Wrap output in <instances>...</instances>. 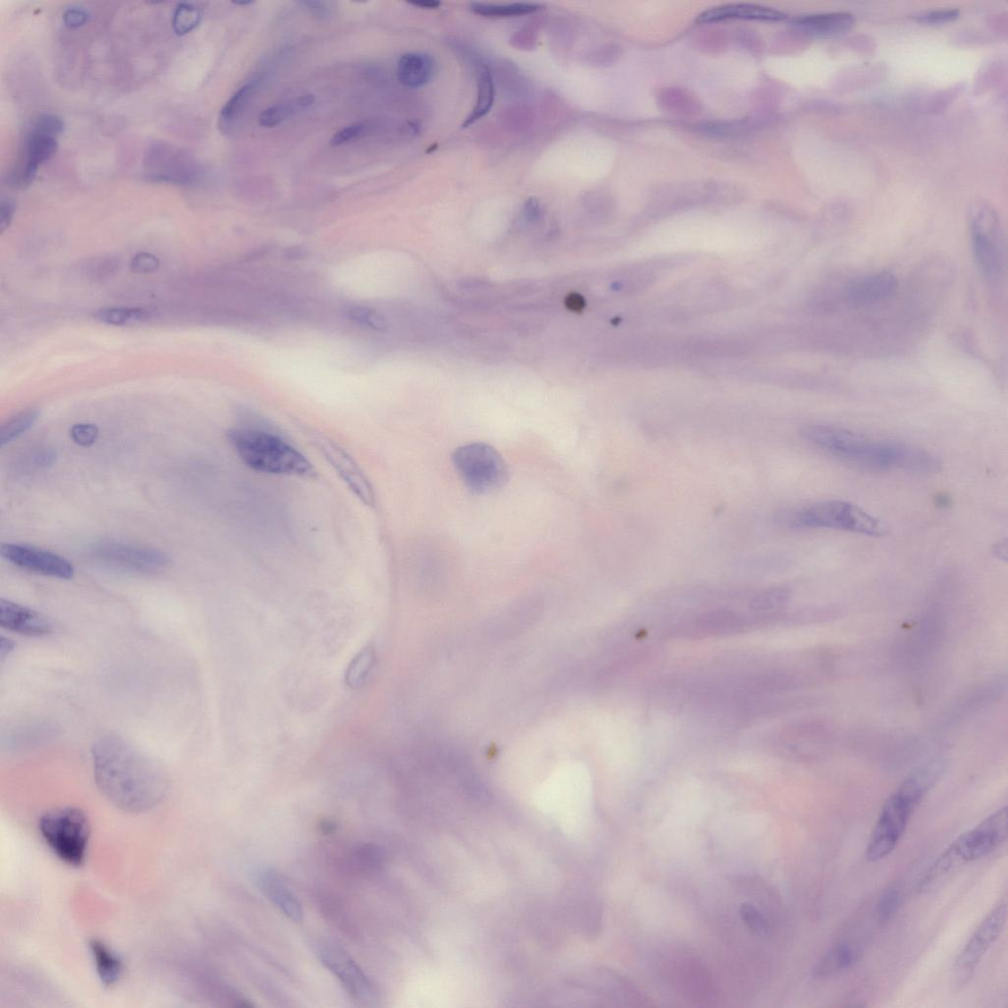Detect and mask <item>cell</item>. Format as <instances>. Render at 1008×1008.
Here are the masks:
<instances>
[{"mask_svg":"<svg viewBox=\"0 0 1008 1008\" xmlns=\"http://www.w3.org/2000/svg\"><path fill=\"white\" fill-rule=\"evenodd\" d=\"M57 459V453L50 449H39L31 452L25 458V467L29 469L45 468L51 466Z\"/></svg>","mask_w":1008,"mask_h":1008,"instance_id":"74e56055","label":"cell"},{"mask_svg":"<svg viewBox=\"0 0 1008 1008\" xmlns=\"http://www.w3.org/2000/svg\"><path fill=\"white\" fill-rule=\"evenodd\" d=\"M861 951L856 945L841 943L834 946L818 962L812 975L815 979H827L851 969L860 959Z\"/></svg>","mask_w":1008,"mask_h":1008,"instance_id":"603a6c76","label":"cell"},{"mask_svg":"<svg viewBox=\"0 0 1008 1008\" xmlns=\"http://www.w3.org/2000/svg\"><path fill=\"white\" fill-rule=\"evenodd\" d=\"M70 436L74 442L84 447H89L97 442L99 429L90 424H77L70 429Z\"/></svg>","mask_w":1008,"mask_h":1008,"instance_id":"d590c367","label":"cell"},{"mask_svg":"<svg viewBox=\"0 0 1008 1008\" xmlns=\"http://www.w3.org/2000/svg\"><path fill=\"white\" fill-rule=\"evenodd\" d=\"M296 110H302L297 99L294 103L276 104L261 112L258 122L262 127H274L292 116Z\"/></svg>","mask_w":1008,"mask_h":1008,"instance_id":"d6a6232c","label":"cell"},{"mask_svg":"<svg viewBox=\"0 0 1008 1008\" xmlns=\"http://www.w3.org/2000/svg\"><path fill=\"white\" fill-rule=\"evenodd\" d=\"M1006 921L1007 904L1003 902L990 912L972 935L954 964V986L958 989L967 983L978 964L1002 935Z\"/></svg>","mask_w":1008,"mask_h":1008,"instance_id":"8fae6325","label":"cell"},{"mask_svg":"<svg viewBox=\"0 0 1008 1008\" xmlns=\"http://www.w3.org/2000/svg\"><path fill=\"white\" fill-rule=\"evenodd\" d=\"M0 625L28 636L49 635L55 629L51 620L41 612L4 599L0 601Z\"/></svg>","mask_w":1008,"mask_h":1008,"instance_id":"e0dca14e","label":"cell"},{"mask_svg":"<svg viewBox=\"0 0 1008 1008\" xmlns=\"http://www.w3.org/2000/svg\"><path fill=\"white\" fill-rule=\"evenodd\" d=\"M741 917L743 921L748 925L750 930L755 934H762L767 930L766 920L759 913V911L744 903L741 907Z\"/></svg>","mask_w":1008,"mask_h":1008,"instance_id":"e575fe53","label":"cell"},{"mask_svg":"<svg viewBox=\"0 0 1008 1008\" xmlns=\"http://www.w3.org/2000/svg\"><path fill=\"white\" fill-rule=\"evenodd\" d=\"M897 288V278L890 272L881 271L853 280L846 286L844 296L849 303L873 304L889 299Z\"/></svg>","mask_w":1008,"mask_h":1008,"instance_id":"d6986e66","label":"cell"},{"mask_svg":"<svg viewBox=\"0 0 1008 1008\" xmlns=\"http://www.w3.org/2000/svg\"><path fill=\"white\" fill-rule=\"evenodd\" d=\"M350 317H352L358 322H361V323L365 324V326H367V327H370L373 328L378 329V328H381L383 326L382 319L379 317V315L373 312L372 311H369V310H365V309L353 310L352 312H350Z\"/></svg>","mask_w":1008,"mask_h":1008,"instance_id":"60d3db41","label":"cell"},{"mask_svg":"<svg viewBox=\"0 0 1008 1008\" xmlns=\"http://www.w3.org/2000/svg\"><path fill=\"white\" fill-rule=\"evenodd\" d=\"M472 12L487 19H511L532 14L540 10L539 4H513L505 5L474 4L471 6Z\"/></svg>","mask_w":1008,"mask_h":1008,"instance_id":"83f0119b","label":"cell"},{"mask_svg":"<svg viewBox=\"0 0 1008 1008\" xmlns=\"http://www.w3.org/2000/svg\"><path fill=\"white\" fill-rule=\"evenodd\" d=\"M453 466L473 493L488 495L506 484L510 471L495 447L484 442L462 445L452 455Z\"/></svg>","mask_w":1008,"mask_h":1008,"instance_id":"ba28073f","label":"cell"},{"mask_svg":"<svg viewBox=\"0 0 1008 1008\" xmlns=\"http://www.w3.org/2000/svg\"><path fill=\"white\" fill-rule=\"evenodd\" d=\"M804 440L832 458L875 471L935 473L941 464L934 455L908 444L875 440L849 429L812 425L803 429Z\"/></svg>","mask_w":1008,"mask_h":1008,"instance_id":"7a4b0ae2","label":"cell"},{"mask_svg":"<svg viewBox=\"0 0 1008 1008\" xmlns=\"http://www.w3.org/2000/svg\"><path fill=\"white\" fill-rule=\"evenodd\" d=\"M0 554L7 562L33 573L60 580H70L74 575V567L66 558L49 550L19 543H4Z\"/></svg>","mask_w":1008,"mask_h":1008,"instance_id":"2e32d148","label":"cell"},{"mask_svg":"<svg viewBox=\"0 0 1008 1008\" xmlns=\"http://www.w3.org/2000/svg\"><path fill=\"white\" fill-rule=\"evenodd\" d=\"M92 762L99 790L119 810L133 813L152 810L168 792L164 771L119 735H104L96 742Z\"/></svg>","mask_w":1008,"mask_h":1008,"instance_id":"6da1fadb","label":"cell"},{"mask_svg":"<svg viewBox=\"0 0 1008 1008\" xmlns=\"http://www.w3.org/2000/svg\"><path fill=\"white\" fill-rule=\"evenodd\" d=\"M39 417L37 409H30L7 420L0 429V444L4 447L12 442L36 424Z\"/></svg>","mask_w":1008,"mask_h":1008,"instance_id":"f1b7e54d","label":"cell"},{"mask_svg":"<svg viewBox=\"0 0 1008 1008\" xmlns=\"http://www.w3.org/2000/svg\"><path fill=\"white\" fill-rule=\"evenodd\" d=\"M374 664V653L371 650H363L350 664L346 673V681L350 688L358 689L363 685Z\"/></svg>","mask_w":1008,"mask_h":1008,"instance_id":"4dcf8cb0","label":"cell"},{"mask_svg":"<svg viewBox=\"0 0 1008 1008\" xmlns=\"http://www.w3.org/2000/svg\"><path fill=\"white\" fill-rule=\"evenodd\" d=\"M94 319L112 327H131L150 319V313L142 309H102L94 313Z\"/></svg>","mask_w":1008,"mask_h":1008,"instance_id":"4316f807","label":"cell"},{"mask_svg":"<svg viewBox=\"0 0 1008 1008\" xmlns=\"http://www.w3.org/2000/svg\"><path fill=\"white\" fill-rule=\"evenodd\" d=\"M350 858L358 872L369 873L383 864L385 854L380 846L369 843L358 847Z\"/></svg>","mask_w":1008,"mask_h":1008,"instance_id":"f546056e","label":"cell"},{"mask_svg":"<svg viewBox=\"0 0 1008 1008\" xmlns=\"http://www.w3.org/2000/svg\"><path fill=\"white\" fill-rule=\"evenodd\" d=\"M90 950L102 983L106 987L116 985L124 968L118 955L99 940L90 942Z\"/></svg>","mask_w":1008,"mask_h":1008,"instance_id":"d4e9b609","label":"cell"},{"mask_svg":"<svg viewBox=\"0 0 1008 1008\" xmlns=\"http://www.w3.org/2000/svg\"><path fill=\"white\" fill-rule=\"evenodd\" d=\"M409 4L416 7L423 8V10H435V8L441 5V3L435 2V0H414V2H409Z\"/></svg>","mask_w":1008,"mask_h":1008,"instance_id":"c3c4849f","label":"cell"},{"mask_svg":"<svg viewBox=\"0 0 1008 1008\" xmlns=\"http://www.w3.org/2000/svg\"><path fill=\"white\" fill-rule=\"evenodd\" d=\"M924 794L907 779L884 804L866 849V860L878 863L896 850L904 835L912 812Z\"/></svg>","mask_w":1008,"mask_h":1008,"instance_id":"8992f818","label":"cell"},{"mask_svg":"<svg viewBox=\"0 0 1008 1008\" xmlns=\"http://www.w3.org/2000/svg\"><path fill=\"white\" fill-rule=\"evenodd\" d=\"M901 904V896L897 889L885 890L878 904V916L881 922L889 921L896 914Z\"/></svg>","mask_w":1008,"mask_h":1008,"instance_id":"836d02e7","label":"cell"},{"mask_svg":"<svg viewBox=\"0 0 1008 1008\" xmlns=\"http://www.w3.org/2000/svg\"><path fill=\"white\" fill-rule=\"evenodd\" d=\"M780 522L794 529H835L878 537L888 526L854 504L824 501L793 508L779 516Z\"/></svg>","mask_w":1008,"mask_h":1008,"instance_id":"277c9868","label":"cell"},{"mask_svg":"<svg viewBox=\"0 0 1008 1008\" xmlns=\"http://www.w3.org/2000/svg\"><path fill=\"white\" fill-rule=\"evenodd\" d=\"M310 440L359 501L366 506L374 507L376 497L373 488L358 463L329 437L312 434Z\"/></svg>","mask_w":1008,"mask_h":1008,"instance_id":"9a60e30c","label":"cell"},{"mask_svg":"<svg viewBox=\"0 0 1008 1008\" xmlns=\"http://www.w3.org/2000/svg\"><path fill=\"white\" fill-rule=\"evenodd\" d=\"M435 73V59L423 52H409L398 61L399 81L409 88H420L432 81Z\"/></svg>","mask_w":1008,"mask_h":1008,"instance_id":"7402d4cb","label":"cell"},{"mask_svg":"<svg viewBox=\"0 0 1008 1008\" xmlns=\"http://www.w3.org/2000/svg\"><path fill=\"white\" fill-rule=\"evenodd\" d=\"M93 556L104 565L142 574L159 573L171 563L169 556L161 550L120 542H104L95 548Z\"/></svg>","mask_w":1008,"mask_h":1008,"instance_id":"5bb4252c","label":"cell"},{"mask_svg":"<svg viewBox=\"0 0 1008 1008\" xmlns=\"http://www.w3.org/2000/svg\"><path fill=\"white\" fill-rule=\"evenodd\" d=\"M366 131L367 127L365 124H355L349 126L337 131V133L332 136L330 144L332 146H341L348 144L350 142H354L356 140L361 139L363 136H365Z\"/></svg>","mask_w":1008,"mask_h":1008,"instance_id":"8d00e7d4","label":"cell"},{"mask_svg":"<svg viewBox=\"0 0 1008 1008\" xmlns=\"http://www.w3.org/2000/svg\"><path fill=\"white\" fill-rule=\"evenodd\" d=\"M88 19H89V14L77 7L70 8L64 15V21L69 28L81 27L87 23Z\"/></svg>","mask_w":1008,"mask_h":1008,"instance_id":"b9f144b4","label":"cell"},{"mask_svg":"<svg viewBox=\"0 0 1008 1008\" xmlns=\"http://www.w3.org/2000/svg\"><path fill=\"white\" fill-rule=\"evenodd\" d=\"M201 20V12L198 8L190 4H181L175 8L173 15V28L175 33L183 36L194 31Z\"/></svg>","mask_w":1008,"mask_h":1008,"instance_id":"1f68e13d","label":"cell"},{"mask_svg":"<svg viewBox=\"0 0 1008 1008\" xmlns=\"http://www.w3.org/2000/svg\"><path fill=\"white\" fill-rule=\"evenodd\" d=\"M144 172L149 180L179 186H191L199 177L195 160L186 151L168 143H155L148 149Z\"/></svg>","mask_w":1008,"mask_h":1008,"instance_id":"4fadbf2b","label":"cell"},{"mask_svg":"<svg viewBox=\"0 0 1008 1008\" xmlns=\"http://www.w3.org/2000/svg\"><path fill=\"white\" fill-rule=\"evenodd\" d=\"M958 16V10H939L917 14L915 19L919 22L941 24L955 20Z\"/></svg>","mask_w":1008,"mask_h":1008,"instance_id":"ab89813d","label":"cell"},{"mask_svg":"<svg viewBox=\"0 0 1008 1008\" xmlns=\"http://www.w3.org/2000/svg\"><path fill=\"white\" fill-rule=\"evenodd\" d=\"M227 438L240 459L266 474L312 477L311 462L282 437L250 427H236Z\"/></svg>","mask_w":1008,"mask_h":1008,"instance_id":"3957f363","label":"cell"},{"mask_svg":"<svg viewBox=\"0 0 1008 1008\" xmlns=\"http://www.w3.org/2000/svg\"><path fill=\"white\" fill-rule=\"evenodd\" d=\"M970 242L980 274L988 282L996 284L1006 269V244L1001 219L994 207L978 203L969 217Z\"/></svg>","mask_w":1008,"mask_h":1008,"instance_id":"5b68a950","label":"cell"},{"mask_svg":"<svg viewBox=\"0 0 1008 1008\" xmlns=\"http://www.w3.org/2000/svg\"><path fill=\"white\" fill-rule=\"evenodd\" d=\"M566 305L569 310L578 312L583 309L584 301L583 297L580 295H569L566 299Z\"/></svg>","mask_w":1008,"mask_h":1008,"instance_id":"f6af8a7d","label":"cell"},{"mask_svg":"<svg viewBox=\"0 0 1008 1008\" xmlns=\"http://www.w3.org/2000/svg\"><path fill=\"white\" fill-rule=\"evenodd\" d=\"M303 4L308 6L309 10L317 16H324L327 13V4L321 2H304Z\"/></svg>","mask_w":1008,"mask_h":1008,"instance_id":"bcb514c9","label":"cell"},{"mask_svg":"<svg viewBox=\"0 0 1008 1008\" xmlns=\"http://www.w3.org/2000/svg\"><path fill=\"white\" fill-rule=\"evenodd\" d=\"M64 131V120L50 113H42L34 121L25 138L19 160L10 175L12 188L25 189L32 185L40 166L57 153L58 137Z\"/></svg>","mask_w":1008,"mask_h":1008,"instance_id":"30bf717a","label":"cell"},{"mask_svg":"<svg viewBox=\"0 0 1008 1008\" xmlns=\"http://www.w3.org/2000/svg\"><path fill=\"white\" fill-rule=\"evenodd\" d=\"M786 598V593L782 589H774L767 591L759 595L756 603L759 607H767L768 604H778Z\"/></svg>","mask_w":1008,"mask_h":1008,"instance_id":"ee69618b","label":"cell"},{"mask_svg":"<svg viewBox=\"0 0 1008 1008\" xmlns=\"http://www.w3.org/2000/svg\"><path fill=\"white\" fill-rule=\"evenodd\" d=\"M477 89L476 106L464 122L463 127L476 124L478 120L486 117L494 106L496 97L494 77L486 65H480L477 70Z\"/></svg>","mask_w":1008,"mask_h":1008,"instance_id":"484cf974","label":"cell"},{"mask_svg":"<svg viewBox=\"0 0 1008 1008\" xmlns=\"http://www.w3.org/2000/svg\"><path fill=\"white\" fill-rule=\"evenodd\" d=\"M234 4L236 5H250V4H252L253 2H250V0H247V2H238V3H234Z\"/></svg>","mask_w":1008,"mask_h":1008,"instance_id":"681fc988","label":"cell"},{"mask_svg":"<svg viewBox=\"0 0 1008 1008\" xmlns=\"http://www.w3.org/2000/svg\"><path fill=\"white\" fill-rule=\"evenodd\" d=\"M15 644L10 638L2 636L0 640V656L4 659L7 655H10L14 650Z\"/></svg>","mask_w":1008,"mask_h":1008,"instance_id":"7dc6e473","label":"cell"},{"mask_svg":"<svg viewBox=\"0 0 1008 1008\" xmlns=\"http://www.w3.org/2000/svg\"><path fill=\"white\" fill-rule=\"evenodd\" d=\"M313 950L322 966L336 977L356 1001H374L375 990L370 978L344 949L329 942H318Z\"/></svg>","mask_w":1008,"mask_h":1008,"instance_id":"7c38bea8","label":"cell"},{"mask_svg":"<svg viewBox=\"0 0 1008 1008\" xmlns=\"http://www.w3.org/2000/svg\"><path fill=\"white\" fill-rule=\"evenodd\" d=\"M260 891L279 912L295 923L302 922L304 911L299 898L276 872L261 870L257 874Z\"/></svg>","mask_w":1008,"mask_h":1008,"instance_id":"ac0fdd59","label":"cell"},{"mask_svg":"<svg viewBox=\"0 0 1008 1008\" xmlns=\"http://www.w3.org/2000/svg\"><path fill=\"white\" fill-rule=\"evenodd\" d=\"M41 835L60 860L73 866L83 865L90 838L87 815L76 808H61L42 815Z\"/></svg>","mask_w":1008,"mask_h":1008,"instance_id":"52a82bcc","label":"cell"},{"mask_svg":"<svg viewBox=\"0 0 1008 1008\" xmlns=\"http://www.w3.org/2000/svg\"><path fill=\"white\" fill-rule=\"evenodd\" d=\"M787 17L786 13L766 6L735 4L710 8L697 16L696 22L712 23L727 19L782 21Z\"/></svg>","mask_w":1008,"mask_h":1008,"instance_id":"ffe728a7","label":"cell"},{"mask_svg":"<svg viewBox=\"0 0 1008 1008\" xmlns=\"http://www.w3.org/2000/svg\"><path fill=\"white\" fill-rule=\"evenodd\" d=\"M855 16L848 12H832L796 17L794 24L818 37H835L854 27Z\"/></svg>","mask_w":1008,"mask_h":1008,"instance_id":"44dd1931","label":"cell"},{"mask_svg":"<svg viewBox=\"0 0 1008 1008\" xmlns=\"http://www.w3.org/2000/svg\"><path fill=\"white\" fill-rule=\"evenodd\" d=\"M1007 808L990 814L972 830L960 835L936 858L937 866L946 873L992 853L1007 838Z\"/></svg>","mask_w":1008,"mask_h":1008,"instance_id":"9c48e42d","label":"cell"},{"mask_svg":"<svg viewBox=\"0 0 1008 1008\" xmlns=\"http://www.w3.org/2000/svg\"><path fill=\"white\" fill-rule=\"evenodd\" d=\"M15 204L12 200H3L0 204V232L10 227L15 213Z\"/></svg>","mask_w":1008,"mask_h":1008,"instance_id":"7bdbcfd3","label":"cell"},{"mask_svg":"<svg viewBox=\"0 0 1008 1008\" xmlns=\"http://www.w3.org/2000/svg\"><path fill=\"white\" fill-rule=\"evenodd\" d=\"M258 85L259 78L244 84L225 104L218 119V127L224 135H233L235 129L239 127L244 111Z\"/></svg>","mask_w":1008,"mask_h":1008,"instance_id":"cb8c5ba5","label":"cell"},{"mask_svg":"<svg viewBox=\"0 0 1008 1008\" xmlns=\"http://www.w3.org/2000/svg\"><path fill=\"white\" fill-rule=\"evenodd\" d=\"M160 260L150 253H139L131 260V270L136 273H152L159 268Z\"/></svg>","mask_w":1008,"mask_h":1008,"instance_id":"f35d334b","label":"cell"}]
</instances>
